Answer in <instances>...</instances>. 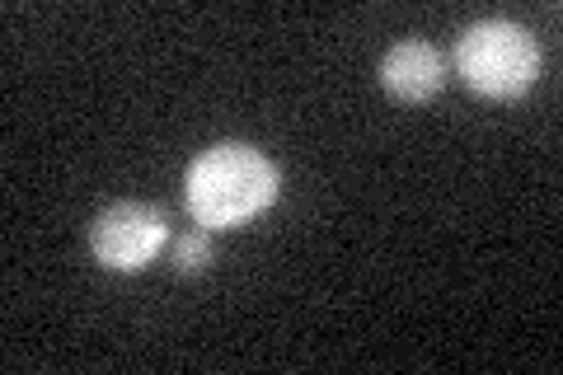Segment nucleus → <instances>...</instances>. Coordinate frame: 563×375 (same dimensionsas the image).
Here are the masks:
<instances>
[{"label": "nucleus", "mask_w": 563, "mask_h": 375, "mask_svg": "<svg viewBox=\"0 0 563 375\" xmlns=\"http://www.w3.org/2000/svg\"><path fill=\"white\" fill-rule=\"evenodd\" d=\"M380 85H385V95L399 103H428L432 95H442L446 62L432 43H418V38L395 43L380 57Z\"/></svg>", "instance_id": "20e7f679"}, {"label": "nucleus", "mask_w": 563, "mask_h": 375, "mask_svg": "<svg viewBox=\"0 0 563 375\" xmlns=\"http://www.w3.org/2000/svg\"><path fill=\"white\" fill-rule=\"evenodd\" d=\"M169 244V221L151 202H113L90 225V249L109 273H141Z\"/></svg>", "instance_id": "7ed1b4c3"}, {"label": "nucleus", "mask_w": 563, "mask_h": 375, "mask_svg": "<svg viewBox=\"0 0 563 375\" xmlns=\"http://www.w3.org/2000/svg\"><path fill=\"white\" fill-rule=\"evenodd\" d=\"M282 192V174L250 141H221L188 165L184 202L202 230H231L268 211Z\"/></svg>", "instance_id": "f257e3e1"}, {"label": "nucleus", "mask_w": 563, "mask_h": 375, "mask_svg": "<svg viewBox=\"0 0 563 375\" xmlns=\"http://www.w3.org/2000/svg\"><path fill=\"white\" fill-rule=\"evenodd\" d=\"M455 70L484 99H517L540 76V43L512 20H479L455 38Z\"/></svg>", "instance_id": "f03ea898"}, {"label": "nucleus", "mask_w": 563, "mask_h": 375, "mask_svg": "<svg viewBox=\"0 0 563 375\" xmlns=\"http://www.w3.org/2000/svg\"><path fill=\"white\" fill-rule=\"evenodd\" d=\"M174 267H179V273H207L211 267V235L207 230H184V235H174Z\"/></svg>", "instance_id": "39448f33"}]
</instances>
